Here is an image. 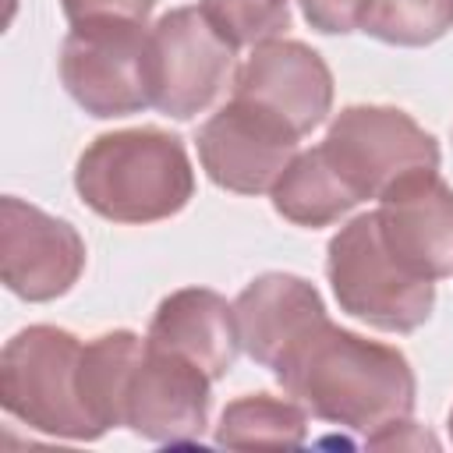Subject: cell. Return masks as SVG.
Wrapping results in <instances>:
<instances>
[{
	"instance_id": "277c9868",
	"label": "cell",
	"mask_w": 453,
	"mask_h": 453,
	"mask_svg": "<svg viewBox=\"0 0 453 453\" xmlns=\"http://www.w3.org/2000/svg\"><path fill=\"white\" fill-rule=\"evenodd\" d=\"M81 340L60 326H28L4 343L0 354V403L21 425L57 435L92 442L103 432L85 411L78 365Z\"/></svg>"
},
{
	"instance_id": "8992f818",
	"label": "cell",
	"mask_w": 453,
	"mask_h": 453,
	"mask_svg": "<svg viewBox=\"0 0 453 453\" xmlns=\"http://www.w3.org/2000/svg\"><path fill=\"white\" fill-rule=\"evenodd\" d=\"M322 149L361 202L379 198L414 170H439V142L400 106H343L333 117Z\"/></svg>"
},
{
	"instance_id": "7a4b0ae2",
	"label": "cell",
	"mask_w": 453,
	"mask_h": 453,
	"mask_svg": "<svg viewBox=\"0 0 453 453\" xmlns=\"http://www.w3.org/2000/svg\"><path fill=\"white\" fill-rule=\"evenodd\" d=\"M78 198L110 223H159L195 195V170L177 134L124 127L85 145L74 166Z\"/></svg>"
},
{
	"instance_id": "ac0fdd59",
	"label": "cell",
	"mask_w": 453,
	"mask_h": 453,
	"mask_svg": "<svg viewBox=\"0 0 453 453\" xmlns=\"http://www.w3.org/2000/svg\"><path fill=\"white\" fill-rule=\"evenodd\" d=\"M453 28V0H368L361 32L389 46H428Z\"/></svg>"
},
{
	"instance_id": "4fadbf2b",
	"label": "cell",
	"mask_w": 453,
	"mask_h": 453,
	"mask_svg": "<svg viewBox=\"0 0 453 453\" xmlns=\"http://www.w3.org/2000/svg\"><path fill=\"white\" fill-rule=\"evenodd\" d=\"M237 315V333H241V350L276 372V365L315 329L322 326L326 304L322 294L294 276V273H262L255 276L234 301Z\"/></svg>"
},
{
	"instance_id": "9c48e42d",
	"label": "cell",
	"mask_w": 453,
	"mask_h": 453,
	"mask_svg": "<svg viewBox=\"0 0 453 453\" xmlns=\"http://www.w3.org/2000/svg\"><path fill=\"white\" fill-rule=\"evenodd\" d=\"M297 134L255 103L230 99L198 127V159L212 184L234 195L273 191L297 156Z\"/></svg>"
},
{
	"instance_id": "5b68a950",
	"label": "cell",
	"mask_w": 453,
	"mask_h": 453,
	"mask_svg": "<svg viewBox=\"0 0 453 453\" xmlns=\"http://www.w3.org/2000/svg\"><path fill=\"white\" fill-rule=\"evenodd\" d=\"M60 81L71 99L99 117H127L152 106L149 32L138 21L71 25L60 46Z\"/></svg>"
},
{
	"instance_id": "ba28073f",
	"label": "cell",
	"mask_w": 453,
	"mask_h": 453,
	"mask_svg": "<svg viewBox=\"0 0 453 453\" xmlns=\"http://www.w3.org/2000/svg\"><path fill=\"white\" fill-rule=\"evenodd\" d=\"M85 255L67 219L18 195L0 198V280L11 294L32 304L64 297L85 273Z\"/></svg>"
},
{
	"instance_id": "6da1fadb",
	"label": "cell",
	"mask_w": 453,
	"mask_h": 453,
	"mask_svg": "<svg viewBox=\"0 0 453 453\" xmlns=\"http://www.w3.org/2000/svg\"><path fill=\"white\" fill-rule=\"evenodd\" d=\"M273 375L304 411L365 439L414 414L418 382L411 361L396 347L340 329L329 319L315 326Z\"/></svg>"
},
{
	"instance_id": "52a82bcc",
	"label": "cell",
	"mask_w": 453,
	"mask_h": 453,
	"mask_svg": "<svg viewBox=\"0 0 453 453\" xmlns=\"http://www.w3.org/2000/svg\"><path fill=\"white\" fill-rule=\"evenodd\" d=\"M234 46L212 28L202 7H173L149 28L152 106L173 120L209 110L234 71Z\"/></svg>"
},
{
	"instance_id": "d6986e66",
	"label": "cell",
	"mask_w": 453,
	"mask_h": 453,
	"mask_svg": "<svg viewBox=\"0 0 453 453\" xmlns=\"http://www.w3.org/2000/svg\"><path fill=\"white\" fill-rule=\"evenodd\" d=\"M198 7L234 50L280 39L290 28V0H198Z\"/></svg>"
},
{
	"instance_id": "9a60e30c",
	"label": "cell",
	"mask_w": 453,
	"mask_h": 453,
	"mask_svg": "<svg viewBox=\"0 0 453 453\" xmlns=\"http://www.w3.org/2000/svg\"><path fill=\"white\" fill-rule=\"evenodd\" d=\"M273 209L294 226H329L361 205L357 191L336 173L326 149H304L290 159V166L273 184Z\"/></svg>"
},
{
	"instance_id": "3957f363",
	"label": "cell",
	"mask_w": 453,
	"mask_h": 453,
	"mask_svg": "<svg viewBox=\"0 0 453 453\" xmlns=\"http://www.w3.org/2000/svg\"><path fill=\"white\" fill-rule=\"evenodd\" d=\"M326 276L340 311L382 333H414L435 308V280L414 276L382 241L375 209L343 223L326 248Z\"/></svg>"
},
{
	"instance_id": "5bb4252c",
	"label": "cell",
	"mask_w": 453,
	"mask_h": 453,
	"mask_svg": "<svg viewBox=\"0 0 453 453\" xmlns=\"http://www.w3.org/2000/svg\"><path fill=\"white\" fill-rule=\"evenodd\" d=\"M145 343L188 357L216 382L234 368L241 350L234 304L209 287H180L159 301Z\"/></svg>"
},
{
	"instance_id": "ffe728a7",
	"label": "cell",
	"mask_w": 453,
	"mask_h": 453,
	"mask_svg": "<svg viewBox=\"0 0 453 453\" xmlns=\"http://www.w3.org/2000/svg\"><path fill=\"white\" fill-rule=\"evenodd\" d=\"M64 18L71 25H92V21H138L145 25L156 0H60Z\"/></svg>"
},
{
	"instance_id": "7c38bea8",
	"label": "cell",
	"mask_w": 453,
	"mask_h": 453,
	"mask_svg": "<svg viewBox=\"0 0 453 453\" xmlns=\"http://www.w3.org/2000/svg\"><path fill=\"white\" fill-rule=\"evenodd\" d=\"M375 219L393 258L414 276L442 280L453 273V188L439 170H414L389 184Z\"/></svg>"
},
{
	"instance_id": "8fae6325",
	"label": "cell",
	"mask_w": 453,
	"mask_h": 453,
	"mask_svg": "<svg viewBox=\"0 0 453 453\" xmlns=\"http://www.w3.org/2000/svg\"><path fill=\"white\" fill-rule=\"evenodd\" d=\"M209 386L198 365L145 343L124 393V425L149 442H195L209 425Z\"/></svg>"
},
{
	"instance_id": "7402d4cb",
	"label": "cell",
	"mask_w": 453,
	"mask_h": 453,
	"mask_svg": "<svg viewBox=\"0 0 453 453\" xmlns=\"http://www.w3.org/2000/svg\"><path fill=\"white\" fill-rule=\"evenodd\" d=\"M368 446H375V449H403V446H411V449H421V446H439L428 432H421L411 418H403V421H393V425H386V428H379L375 435H368L365 439Z\"/></svg>"
},
{
	"instance_id": "30bf717a",
	"label": "cell",
	"mask_w": 453,
	"mask_h": 453,
	"mask_svg": "<svg viewBox=\"0 0 453 453\" xmlns=\"http://www.w3.org/2000/svg\"><path fill=\"white\" fill-rule=\"evenodd\" d=\"M234 99L262 106L304 138L333 110V71L322 53L280 35L251 46V57L234 74Z\"/></svg>"
},
{
	"instance_id": "2e32d148",
	"label": "cell",
	"mask_w": 453,
	"mask_h": 453,
	"mask_svg": "<svg viewBox=\"0 0 453 453\" xmlns=\"http://www.w3.org/2000/svg\"><path fill=\"white\" fill-rule=\"evenodd\" d=\"M142 354H145V340L131 329L99 333L81 347L78 386H81L85 411L103 435L124 425V393Z\"/></svg>"
},
{
	"instance_id": "e0dca14e",
	"label": "cell",
	"mask_w": 453,
	"mask_h": 453,
	"mask_svg": "<svg viewBox=\"0 0 453 453\" xmlns=\"http://www.w3.org/2000/svg\"><path fill=\"white\" fill-rule=\"evenodd\" d=\"M308 439V411L297 400L269 393H244L230 400L216 425V442L234 449L251 446H301Z\"/></svg>"
},
{
	"instance_id": "44dd1931",
	"label": "cell",
	"mask_w": 453,
	"mask_h": 453,
	"mask_svg": "<svg viewBox=\"0 0 453 453\" xmlns=\"http://www.w3.org/2000/svg\"><path fill=\"white\" fill-rule=\"evenodd\" d=\"M304 21L322 35H347L361 28L368 0H297Z\"/></svg>"
},
{
	"instance_id": "603a6c76",
	"label": "cell",
	"mask_w": 453,
	"mask_h": 453,
	"mask_svg": "<svg viewBox=\"0 0 453 453\" xmlns=\"http://www.w3.org/2000/svg\"><path fill=\"white\" fill-rule=\"evenodd\" d=\"M449 439H453V411H449Z\"/></svg>"
}]
</instances>
